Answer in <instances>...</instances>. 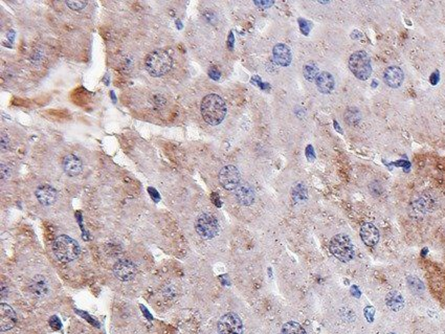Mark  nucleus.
Here are the masks:
<instances>
[{"instance_id": "obj_1", "label": "nucleus", "mask_w": 445, "mask_h": 334, "mask_svg": "<svg viewBox=\"0 0 445 334\" xmlns=\"http://www.w3.org/2000/svg\"><path fill=\"white\" fill-rule=\"evenodd\" d=\"M201 115L209 125L217 126L224 120L226 115V104L218 94H208L201 102Z\"/></svg>"}, {"instance_id": "obj_2", "label": "nucleus", "mask_w": 445, "mask_h": 334, "mask_svg": "<svg viewBox=\"0 0 445 334\" xmlns=\"http://www.w3.org/2000/svg\"><path fill=\"white\" fill-rule=\"evenodd\" d=\"M54 256L61 262H72L80 256V245L69 236H60L53 242Z\"/></svg>"}, {"instance_id": "obj_3", "label": "nucleus", "mask_w": 445, "mask_h": 334, "mask_svg": "<svg viewBox=\"0 0 445 334\" xmlns=\"http://www.w3.org/2000/svg\"><path fill=\"white\" fill-rule=\"evenodd\" d=\"M172 66V57L163 50H156L150 53L146 59V70L153 77H161L168 74Z\"/></svg>"}, {"instance_id": "obj_4", "label": "nucleus", "mask_w": 445, "mask_h": 334, "mask_svg": "<svg viewBox=\"0 0 445 334\" xmlns=\"http://www.w3.org/2000/svg\"><path fill=\"white\" fill-rule=\"evenodd\" d=\"M330 251L342 262H350L354 257V247L349 236L345 234L335 235L330 241Z\"/></svg>"}, {"instance_id": "obj_5", "label": "nucleus", "mask_w": 445, "mask_h": 334, "mask_svg": "<svg viewBox=\"0 0 445 334\" xmlns=\"http://www.w3.org/2000/svg\"><path fill=\"white\" fill-rule=\"evenodd\" d=\"M349 68L351 73L362 81H366L372 74L370 57L366 52L359 51L353 53L349 58Z\"/></svg>"}, {"instance_id": "obj_6", "label": "nucleus", "mask_w": 445, "mask_h": 334, "mask_svg": "<svg viewBox=\"0 0 445 334\" xmlns=\"http://www.w3.org/2000/svg\"><path fill=\"white\" fill-rule=\"evenodd\" d=\"M195 230L200 237L212 239L216 237L219 232V223L215 216L209 213L199 215L195 222Z\"/></svg>"}, {"instance_id": "obj_7", "label": "nucleus", "mask_w": 445, "mask_h": 334, "mask_svg": "<svg viewBox=\"0 0 445 334\" xmlns=\"http://www.w3.org/2000/svg\"><path fill=\"white\" fill-rule=\"evenodd\" d=\"M219 334H243V324L239 316L228 312L222 316L218 322Z\"/></svg>"}, {"instance_id": "obj_8", "label": "nucleus", "mask_w": 445, "mask_h": 334, "mask_svg": "<svg viewBox=\"0 0 445 334\" xmlns=\"http://www.w3.org/2000/svg\"><path fill=\"white\" fill-rule=\"evenodd\" d=\"M219 181L225 190H236L240 184V172L235 166H225L219 172Z\"/></svg>"}, {"instance_id": "obj_9", "label": "nucleus", "mask_w": 445, "mask_h": 334, "mask_svg": "<svg viewBox=\"0 0 445 334\" xmlns=\"http://www.w3.org/2000/svg\"><path fill=\"white\" fill-rule=\"evenodd\" d=\"M113 272L118 279L122 281H129L137 274V267H135L134 263L129 260H120L115 263Z\"/></svg>"}, {"instance_id": "obj_10", "label": "nucleus", "mask_w": 445, "mask_h": 334, "mask_svg": "<svg viewBox=\"0 0 445 334\" xmlns=\"http://www.w3.org/2000/svg\"><path fill=\"white\" fill-rule=\"evenodd\" d=\"M361 238L369 248H373L379 241V232L371 222H366L361 228Z\"/></svg>"}, {"instance_id": "obj_11", "label": "nucleus", "mask_w": 445, "mask_h": 334, "mask_svg": "<svg viewBox=\"0 0 445 334\" xmlns=\"http://www.w3.org/2000/svg\"><path fill=\"white\" fill-rule=\"evenodd\" d=\"M404 80V75L400 67L390 66L383 73V81L391 88H398Z\"/></svg>"}, {"instance_id": "obj_12", "label": "nucleus", "mask_w": 445, "mask_h": 334, "mask_svg": "<svg viewBox=\"0 0 445 334\" xmlns=\"http://www.w3.org/2000/svg\"><path fill=\"white\" fill-rule=\"evenodd\" d=\"M273 56L275 62L283 67H287L293 61V55L290 48L286 44H277L273 48Z\"/></svg>"}, {"instance_id": "obj_13", "label": "nucleus", "mask_w": 445, "mask_h": 334, "mask_svg": "<svg viewBox=\"0 0 445 334\" xmlns=\"http://www.w3.org/2000/svg\"><path fill=\"white\" fill-rule=\"evenodd\" d=\"M36 197L41 204L51 205L57 199V191L51 185L43 184L37 188Z\"/></svg>"}, {"instance_id": "obj_14", "label": "nucleus", "mask_w": 445, "mask_h": 334, "mask_svg": "<svg viewBox=\"0 0 445 334\" xmlns=\"http://www.w3.org/2000/svg\"><path fill=\"white\" fill-rule=\"evenodd\" d=\"M236 198L242 205H250L255 201V192L248 183H240L236 189Z\"/></svg>"}, {"instance_id": "obj_15", "label": "nucleus", "mask_w": 445, "mask_h": 334, "mask_svg": "<svg viewBox=\"0 0 445 334\" xmlns=\"http://www.w3.org/2000/svg\"><path fill=\"white\" fill-rule=\"evenodd\" d=\"M63 169L70 176H76L82 172L83 165L79 157L74 154L66 155L63 160Z\"/></svg>"}, {"instance_id": "obj_16", "label": "nucleus", "mask_w": 445, "mask_h": 334, "mask_svg": "<svg viewBox=\"0 0 445 334\" xmlns=\"http://www.w3.org/2000/svg\"><path fill=\"white\" fill-rule=\"evenodd\" d=\"M0 313H1V330L7 331L12 329L16 325L17 322L16 313L13 308L6 305V304H1Z\"/></svg>"}, {"instance_id": "obj_17", "label": "nucleus", "mask_w": 445, "mask_h": 334, "mask_svg": "<svg viewBox=\"0 0 445 334\" xmlns=\"http://www.w3.org/2000/svg\"><path fill=\"white\" fill-rule=\"evenodd\" d=\"M315 84H316L318 91H320L321 93L328 94V93H331L332 90L334 89L335 82H334V78L332 77V75L330 73L324 72V73H321L320 75H318L316 81H315Z\"/></svg>"}, {"instance_id": "obj_18", "label": "nucleus", "mask_w": 445, "mask_h": 334, "mask_svg": "<svg viewBox=\"0 0 445 334\" xmlns=\"http://www.w3.org/2000/svg\"><path fill=\"white\" fill-rule=\"evenodd\" d=\"M30 290L37 297H44L48 291V285L42 276H36L30 282Z\"/></svg>"}, {"instance_id": "obj_19", "label": "nucleus", "mask_w": 445, "mask_h": 334, "mask_svg": "<svg viewBox=\"0 0 445 334\" xmlns=\"http://www.w3.org/2000/svg\"><path fill=\"white\" fill-rule=\"evenodd\" d=\"M385 302H386V305L389 306V308H391L394 311L400 310L403 307V303H404L401 294L398 293L397 291L390 292L385 298Z\"/></svg>"}, {"instance_id": "obj_20", "label": "nucleus", "mask_w": 445, "mask_h": 334, "mask_svg": "<svg viewBox=\"0 0 445 334\" xmlns=\"http://www.w3.org/2000/svg\"><path fill=\"white\" fill-rule=\"evenodd\" d=\"M303 75L309 82H315L318 75H320V70H318L316 63L313 61L307 62L303 67Z\"/></svg>"}, {"instance_id": "obj_21", "label": "nucleus", "mask_w": 445, "mask_h": 334, "mask_svg": "<svg viewBox=\"0 0 445 334\" xmlns=\"http://www.w3.org/2000/svg\"><path fill=\"white\" fill-rule=\"evenodd\" d=\"M281 334H307V333L305 329L302 327V325H299L297 322L290 321L284 324L281 329Z\"/></svg>"}, {"instance_id": "obj_22", "label": "nucleus", "mask_w": 445, "mask_h": 334, "mask_svg": "<svg viewBox=\"0 0 445 334\" xmlns=\"http://www.w3.org/2000/svg\"><path fill=\"white\" fill-rule=\"evenodd\" d=\"M293 196L294 199L297 201L299 200H305L307 197V190L303 184H297V188H295L294 192H293Z\"/></svg>"}, {"instance_id": "obj_23", "label": "nucleus", "mask_w": 445, "mask_h": 334, "mask_svg": "<svg viewBox=\"0 0 445 334\" xmlns=\"http://www.w3.org/2000/svg\"><path fill=\"white\" fill-rule=\"evenodd\" d=\"M65 3L70 8L74 9V11H81V9H83L87 4L86 1H80V0H78V1H75V0H70V1H66Z\"/></svg>"}, {"instance_id": "obj_24", "label": "nucleus", "mask_w": 445, "mask_h": 334, "mask_svg": "<svg viewBox=\"0 0 445 334\" xmlns=\"http://www.w3.org/2000/svg\"><path fill=\"white\" fill-rule=\"evenodd\" d=\"M297 22H298L299 29H301V32L303 33V35L307 36L309 34V32H310V29H311V26H312L311 23L309 22V21H307V20H305V19H302V18H299L298 20H297Z\"/></svg>"}, {"instance_id": "obj_25", "label": "nucleus", "mask_w": 445, "mask_h": 334, "mask_svg": "<svg viewBox=\"0 0 445 334\" xmlns=\"http://www.w3.org/2000/svg\"><path fill=\"white\" fill-rule=\"evenodd\" d=\"M409 284L411 285V287H412L413 289H416V290L423 289V285H422V283H421L417 278H414V277L409 278Z\"/></svg>"}, {"instance_id": "obj_26", "label": "nucleus", "mask_w": 445, "mask_h": 334, "mask_svg": "<svg viewBox=\"0 0 445 334\" xmlns=\"http://www.w3.org/2000/svg\"><path fill=\"white\" fill-rule=\"evenodd\" d=\"M306 157H307V160L309 162H313L314 159H315V153H314V150H313V147L311 145L307 146V148H306Z\"/></svg>"}, {"instance_id": "obj_27", "label": "nucleus", "mask_w": 445, "mask_h": 334, "mask_svg": "<svg viewBox=\"0 0 445 334\" xmlns=\"http://www.w3.org/2000/svg\"><path fill=\"white\" fill-rule=\"evenodd\" d=\"M254 3H255V5L259 6L260 8H268L275 4L274 1H255Z\"/></svg>"}, {"instance_id": "obj_28", "label": "nucleus", "mask_w": 445, "mask_h": 334, "mask_svg": "<svg viewBox=\"0 0 445 334\" xmlns=\"http://www.w3.org/2000/svg\"><path fill=\"white\" fill-rule=\"evenodd\" d=\"M50 324H51V326H52L54 329H56V330H58V329H60V328H61V323H60L59 320H58L57 317H53V318L51 319V321H50Z\"/></svg>"}, {"instance_id": "obj_29", "label": "nucleus", "mask_w": 445, "mask_h": 334, "mask_svg": "<svg viewBox=\"0 0 445 334\" xmlns=\"http://www.w3.org/2000/svg\"><path fill=\"white\" fill-rule=\"evenodd\" d=\"M8 146H9V140L7 139L6 134L2 133V135H1V148H2V150H6L8 148Z\"/></svg>"}, {"instance_id": "obj_30", "label": "nucleus", "mask_w": 445, "mask_h": 334, "mask_svg": "<svg viewBox=\"0 0 445 334\" xmlns=\"http://www.w3.org/2000/svg\"><path fill=\"white\" fill-rule=\"evenodd\" d=\"M210 77L213 79V80H219L220 73L216 70V68H212V70L210 71Z\"/></svg>"}, {"instance_id": "obj_31", "label": "nucleus", "mask_w": 445, "mask_h": 334, "mask_svg": "<svg viewBox=\"0 0 445 334\" xmlns=\"http://www.w3.org/2000/svg\"><path fill=\"white\" fill-rule=\"evenodd\" d=\"M9 176V170H8V168L6 166H4V165H2L1 166V177L3 178V179H5V178H7Z\"/></svg>"}, {"instance_id": "obj_32", "label": "nucleus", "mask_w": 445, "mask_h": 334, "mask_svg": "<svg viewBox=\"0 0 445 334\" xmlns=\"http://www.w3.org/2000/svg\"><path fill=\"white\" fill-rule=\"evenodd\" d=\"M438 81H439L438 73H434V74L432 75V77H431V82H432V84H433V85H436V84L438 83Z\"/></svg>"}, {"instance_id": "obj_33", "label": "nucleus", "mask_w": 445, "mask_h": 334, "mask_svg": "<svg viewBox=\"0 0 445 334\" xmlns=\"http://www.w3.org/2000/svg\"><path fill=\"white\" fill-rule=\"evenodd\" d=\"M227 44H228V47L230 48V50H233V47H234V35H233V33H230L229 36H228Z\"/></svg>"}, {"instance_id": "obj_34", "label": "nucleus", "mask_w": 445, "mask_h": 334, "mask_svg": "<svg viewBox=\"0 0 445 334\" xmlns=\"http://www.w3.org/2000/svg\"><path fill=\"white\" fill-rule=\"evenodd\" d=\"M333 124H334V128H335V129H336V130H337L338 132H341V133H342V132H343V131H342V128H341V127H340V126H338L337 122H336V121H334V122H333Z\"/></svg>"}, {"instance_id": "obj_35", "label": "nucleus", "mask_w": 445, "mask_h": 334, "mask_svg": "<svg viewBox=\"0 0 445 334\" xmlns=\"http://www.w3.org/2000/svg\"><path fill=\"white\" fill-rule=\"evenodd\" d=\"M389 334H395V333H389Z\"/></svg>"}]
</instances>
